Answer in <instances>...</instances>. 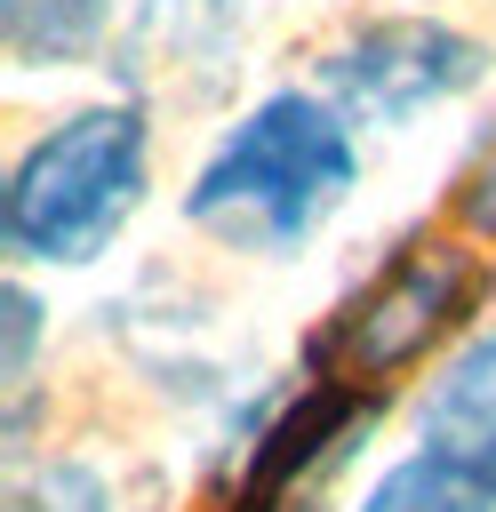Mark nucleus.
Here are the masks:
<instances>
[{
	"label": "nucleus",
	"mask_w": 496,
	"mask_h": 512,
	"mask_svg": "<svg viewBox=\"0 0 496 512\" xmlns=\"http://www.w3.org/2000/svg\"><path fill=\"white\" fill-rule=\"evenodd\" d=\"M8 512H112V488L88 456H48L8 480Z\"/></svg>",
	"instance_id": "obj_8"
},
{
	"label": "nucleus",
	"mask_w": 496,
	"mask_h": 512,
	"mask_svg": "<svg viewBox=\"0 0 496 512\" xmlns=\"http://www.w3.org/2000/svg\"><path fill=\"white\" fill-rule=\"evenodd\" d=\"M416 448L440 456L488 512H496V328L472 336L416 408Z\"/></svg>",
	"instance_id": "obj_5"
},
{
	"label": "nucleus",
	"mask_w": 496,
	"mask_h": 512,
	"mask_svg": "<svg viewBox=\"0 0 496 512\" xmlns=\"http://www.w3.org/2000/svg\"><path fill=\"white\" fill-rule=\"evenodd\" d=\"M352 184H360L352 120L328 96L280 88L200 160V176L184 184V224H200L240 256H288L344 208Z\"/></svg>",
	"instance_id": "obj_1"
},
{
	"label": "nucleus",
	"mask_w": 496,
	"mask_h": 512,
	"mask_svg": "<svg viewBox=\"0 0 496 512\" xmlns=\"http://www.w3.org/2000/svg\"><path fill=\"white\" fill-rule=\"evenodd\" d=\"M32 344H40V304H32V288L16 280L8 288V392H24V368H32Z\"/></svg>",
	"instance_id": "obj_9"
},
{
	"label": "nucleus",
	"mask_w": 496,
	"mask_h": 512,
	"mask_svg": "<svg viewBox=\"0 0 496 512\" xmlns=\"http://www.w3.org/2000/svg\"><path fill=\"white\" fill-rule=\"evenodd\" d=\"M152 184L144 104H80L40 128L0 184V248L16 264H96Z\"/></svg>",
	"instance_id": "obj_2"
},
{
	"label": "nucleus",
	"mask_w": 496,
	"mask_h": 512,
	"mask_svg": "<svg viewBox=\"0 0 496 512\" xmlns=\"http://www.w3.org/2000/svg\"><path fill=\"white\" fill-rule=\"evenodd\" d=\"M456 216L472 224V232H488L496 240V136L480 144V160L464 168V192H456Z\"/></svg>",
	"instance_id": "obj_10"
},
{
	"label": "nucleus",
	"mask_w": 496,
	"mask_h": 512,
	"mask_svg": "<svg viewBox=\"0 0 496 512\" xmlns=\"http://www.w3.org/2000/svg\"><path fill=\"white\" fill-rule=\"evenodd\" d=\"M360 512H488L440 456H424V448H408L400 464H384V480L360 496Z\"/></svg>",
	"instance_id": "obj_7"
},
{
	"label": "nucleus",
	"mask_w": 496,
	"mask_h": 512,
	"mask_svg": "<svg viewBox=\"0 0 496 512\" xmlns=\"http://www.w3.org/2000/svg\"><path fill=\"white\" fill-rule=\"evenodd\" d=\"M488 296V264L456 240H408L312 344V368L328 384L392 392L400 368H416L432 344H448Z\"/></svg>",
	"instance_id": "obj_3"
},
{
	"label": "nucleus",
	"mask_w": 496,
	"mask_h": 512,
	"mask_svg": "<svg viewBox=\"0 0 496 512\" xmlns=\"http://www.w3.org/2000/svg\"><path fill=\"white\" fill-rule=\"evenodd\" d=\"M112 32V0H0V40L24 72L80 64Z\"/></svg>",
	"instance_id": "obj_6"
},
{
	"label": "nucleus",
	"mask_w": 496,
	"mask_h": 512,
	"mask_svg": "<svg viewBox=\"0 0 496 512\" xmlns=\"http://www.w3.org/2000/svg\"><path fill=\"white\" fill-rule=\"evenodd\" d=\"M480 72H488V48L472 32L432 16H376L320 56V96L344 120H408L440 96H464Z\"/></svg>",
	"instance_id": "obj_4"
}]
</instances>
